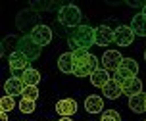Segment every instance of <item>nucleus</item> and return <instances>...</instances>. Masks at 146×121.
I'll list each match as a JSON object with an SVG mask.
<instances>
[{
	"instance_id": "1",
	"label": "nucleus",
	"mask_w": 146,
	"mask_h": 121,
	"mask_svg": "<svg viewBox=\"0 0 146 121\" xmlns=\"http://www.w3.org/2000/svg\"><path fill=\"white\" fill-rule=\"evenodd\" d=\"M67 44L71 52L75 50H88L94 44V27L90 25H79L71 29V33L67 35Z\"/></svg>"
},
{
	"instance_id": "2",
	"label": "nucleus",
	"mask_w": 146,
	"mask_h": 121,
	"mask_svg": "<svg viewBox=\"0 0 146 121\" xmlns=\"http://www.w3.org/2000/svg\"><path fill=\"white\" fill-rule=\"evenodd\" d=\"M98 58L90 54L88 50H75L73 52V64H75V77H90L98 69Z\"/></svg>"
},
{
	"instance_id": "3",
	"label": "nucleus",
	"mask_w": 146,
	"mask_h": 121,
	"mask_svg": "<svg viewBox=\"0 0 146 121\" xmlns=\"http://www.w3.org/2000/svg\"><path fill=\"white\" fill-rule=\"evenodd\" d=\"M81 10L73 4H66V6L60 8L58 12V21L64 25V27H69V29H75L81 25Z\"/></svg>"
},
{
	"instance_id": "4",
	"label": "nucleus",
	"mask_w": 146,
	"mask_h": 121,
	"mask_svg": "<svg viewBox=\"0 0 146 121\" xmlns=\"http://www.w3.org/2000/svg\"><path fill=\"white\" fill-rule=\"evenodd\" d=\"M15 46H17V50H19L21 54H25V56L29 58V62L36 60V58L40 56V52H42V46H38V44L31 39V35L19 37V43L15 44Z\"/></svg>"
},
{
	"instance_id": "5",
	"label": "nucleus",
	"mask_w": 146,
	"mask_h": 121,
	"mask_svg": "<svg viewBox=\"0 0 146 121\" xmlns=\"http://www.w3.org/2000/svg\"><path fill=\"white\" fill-rule=\"evenodd\" d=\"M137 73H139V64H137L133 58H123V62H121V65H119V69L115 71L113 79L119 81V83H125L127 79L137 77Z\"/></svg>"
},
{
	"instance_id": "6",
	"label": "nucleus",
	"mask_w": 146,
	"mask_h": 121,
	"mask_svg": "<svg viewBox=\"0 0 146 121\" xmlns=\"http://www.w3.org/2000/svg\"><path fill=\"white\" fill-rule=\"evenodd\" d=\"M100 62H102V67L108 73L110 71L115 73L117 69H119L121 62H123V56L119 54V50H106V52H104V56L100 58Z\"/></svg>"
},
{
	"instance_id": "7",
	"label": "nucleus",
	"mask_w": 146,
	"mask_h": 121,
	"mask_svg": "<svg viewBox=\"0 0 146 121\" xmlns=\"http://www.w3.org/2000/svg\"><path fill=\"white\" fill-rule=\"evenodd\" d=\"M31 39L35 41L38 46H46V44H50L52 41V29L48 25H42V23H38L36 27L31 29Z\"/></svg>"
},
{
	"instance_id": "8",
	"label": "nucleus",
	"mask_w": 146,
	"mask_h": 121,
	"mask_svg": "<svg viewBox=\"0 0 146 121\" xmlns=\"http://www.w3.org/2000/svg\"><path fill=\"white\" fill-rule=\"evenodd\" d=\"M113 35H115V29H110L108 25H98L94 27V44L104 48L113 43Z\"/></svg>"
},
{
	"instance_id": "9",
	"label": "nucleus",
	"mask_w": 146,
	"mask_h": 121,
	"mask_svg": "<svg viewBox=\"0 0 146 121\" xmlns=\"http://www.w3.org/2000/svg\"><path fill=\"white\" fill-rule=\"evenodd\" d=\"M135 41V31L131 29V25H119L115 29V35H113V43L119 46H131Z\"/></svg>"
},
{
	"instance_id": "10",
	"label": "nucleus",
	"mask_w": 146,
	"mask_h": 121,
	"mask_svg": "<svg viewBox=\"0 0 146 121\" xmlns=\"http://www.w3.org/2000/svg\"><path fill=\"white\" fill-rule=\"evenodd\" d=\"M8 64H10V69L12 71H25L27 67H29V58L25 56V54H21L19 50H14V52H10V56H8Z\"/></svg>"
},
{
	"instance_id": "11",
	"label": "nucleus",
	"mask_w": 146,
	"mask_h": 121,
	"mask_svg": "<svg viewBox=\"0 0 146 121\" xmlns=\"http://www.w3.org/2000/svg\"><path fill=\"white\" fill-rule=\"evenodd\" d=\"M56 112H58L62 117H71L77 112V102L73 98H64L56 104Z\"/></svg>"
},
{
	"instance_id": "12",
	"label": "nucleus",
	"mask_w": 146,
	"mask_h": 121,
	"mask_svg": "<svg viewBox=\"0 0 146 121\" xmlns=\"http://www.w3.org/2000/svg\"><path fill=\"white\" fill-rule=\"evenodd\" d=\"M104 96H106V98L108 100H115V98H119V96H121V94H123V88H121V83H119V81H115V79L111 77L108 81V83H106V85H104Z\"/></svg>"
},
{
	"instance_id": "13",
	"label": "nucleus",
	"mask_w": 146,
	"mask_h": 121,
	"mask_svg": "<svg viewBox=\"0 0 146 121\" xmlns=\"http://www.w3.org/2000/svg\"><path fill=\"white\" fill-rule=\"evenodd\" d=\"M121 88H123V94H127L131 98L135 94L142 92V81L139 77H131V79H127L125 83H121Z\"/></svg>"
},
{
	"instance_id": "14",
	"label": "nucleus",
	"mask_w": 146,
	"mask_h": 121,
	"mask_svg": "<svg viewBox=\"0 0 146 121\" xmlns=\"http://www.w3.org/2000/svg\"><path fill=\"white\" fill-rule=\"evenodd\" d=\"M4 90H6L8 96H17V94H23L25 90V85H23L21 77H12L4 83Z\"/></svg>"
},
{
	"instance_id": "15",
	"label": "nucleus",
	"mask_w": 146,
	"mask_h": 121,
	"mask_svg": "<svg viewBox=\"0 0 146 121\" xmlns=\"http://www.w3.org/2000/svg\"><path fill=\"white\" fill-rule=\"evenodd\" d=\"M85 110L88 114H102L104 112V100L102 96H96V94H90L85 100Z\"/></svg>"
},
{
	"instance_id": "16",
	"label": "nucleus",
	"mask_w": 146,
	"mask_h": 121,
	"mask_svg": "<svg viewBox=\"0 0 146 121\" xmlns=\"http://www.w3.org/2000/svg\"><path fill=\"white\" fill-rule=\"evenodd\" d=\"M19 77H21V81H23L25 86H36L38 83H40V73L36 71L35 67H27Z\"/></svg>"
},
{
	"instance_id": "17",
	"label": "nucleus",
	"mask_w": 146,
	"mask_h": 121,
	"mask_svg": "<svg viewBox=\"0 0 146 121\" xmlns=\"http://www.w3.org/2000/svg\"><path fill=\"white\" fill-rule=\"evenodd\" d=\"M129 108H131L135 114H144L146 112V94L140 92V94H135L129 98Z\"/></svg>"
},
{
	"instance_id": "18",
	"label": "nucleus",
	"mask_w": 146,
	"mask_h": 121,
	"mask_svg": "<svg viewBox=\"0 0 146 121\" xmlns=\"http://www.w3.org/2000/svg\"><path fill=\"white\" fill-rule=\"evenodd\" d=\"M58 69L62 73H73L75 71V64H73V52L62 54L58 60Z\"/></svg>"
},
{
	"instance_id": "19",
	"label": "nucleus",
	"mask_w": 146,
	"mask_h": 121,
	"mask_svg": "<svg viewBox=\"0 0 146 121\" xmlns=\"http://www.w3.org/2000/svg\"><path fill=\"white\" fill-rule=\"evenodd\" d=\"M110 73L104 69V67H98L92 75H90V83H92V86H100V88H104V85L110 81Z\"/></svg>"
},
{
	"instance_id": "20",
	"label": "nucleus",
	"mask_w": 146,
	"mask_h": 121,
	"mask_svg": "<svg viewBox=\"0 0 146 121\" xmlns=\"http://www.w3.org/2000/svg\"><path fill=\"white\" fill-rule=\"evenodd\" d=\"M131 29L135 31V35L139 37H146V17L142 14H137L131 21Z\"/></svg>"
},
{
	"instance_id": "21",
	"label": "nucleus",
	"mask_w": 146,
	"mask_h": 121,
	"mask_svg": "<svg viewBox=\"0 0 146 121\" xmlns=\"http://www.w3.org/2000/svg\"><path fill=\"white\" fill-rule=\"evenodd\" d=\"M0 106H2V112H12L17 104H15V100H14V96H2L0 98Z\"/></svg>"
},
{
	"instance_id": "22",
	"label": "nucleus",
	"mask_w": 146,
	"mask_h": 121,
	"mask_svg": "<svg viewBox=\"0 0 146 121\" xmlns=\"http://www.w3.org/2000/svg\"><path fill=\"white\" fill-rule=\"evenodd\" d=\"M35 102L33 100H25V98H21V102H19V112L21 114H33L35 112Z\"/></svg>"
},
{
	"instance_id": "23",
	"label": "nucleus",
	"mask_w": 146,
	"mask_h": 121,
	"mask_svg": "<svg viewBox=\"0 0 146 121\" xmlns=\"http://www.w3.org/2000/svg\"><path fill=\"white\" fill-rule=\"evenodd\" d=\"M100 121H121V115H119V112H115V110H104Z\"/></svg>"
},
{
	"instance_id": "24",
	"label": "nucleus",
	"mask_w": 146,
	"mask_h": 121,
	"mask_svg": "<svg viewBox=\"0 0 146 121\" xmlns=\"http://www.w3.org/2000/svg\"><path fill=\"white\" fill-rule=\"evenodd\" d=\"M21 96L25 100H33V102H35V100L38 98V88H36V86H25V90H23Z\"/></svg>"
},
{
	"instance_id": "25",
	"label": "nucleus",
	"mask_w": 146,
	"mask_h": 121,
	"mask_svg": "<svg viewBox=\"0 0 146 121\" xmlns=\"http://www.w3.org/2000/svg\"><path fill=\"white\" fill-rule=\"evenodd\" d=\"M54 4H38V2H31V8H36V10H48Z\"/></svg>"
},
{
	"instance_id": "26",
	"label": "nucleus",
	"mask_w": 146,
	"mask_h": 121,
	"mask_svg": "<svg viewBox=\"0 0 146 121\" xmlns=\"http://www.w3.org/2000/svg\"><path fill=\"white\" fill-rule=\"evenodd\" d=\"M0 121H8V112H0Z\"/></svg>"
},
{
	"instance_id": "27",
	"label": "nucleus",
	"mask_w": 146,
	"mask_h": 121,
	"mask_svg": "<svg viewBox=\"0 0 146 121\" xmlns=\"http://www.w3.org/2000/svg\"><path fill=\"white\" fill-rule=\"evenodd\" d=\"M58 121H73L71 117H62V119H58Z\"/></svg>"
},
{
	"instance_id": "28",
	"label": "nucleus",
	"mask_w": 146,
	"mask_h": 121,
	"mask_svg": "<svg viewBox=\"0 0 146 121\" xmlns=\"http://www.w3.org/2000/svg\"><path fill=\"white\" fill-rule=\"evenodd\" d=\"M142 15H144V17H146V6L142 8Z\"/></svg>"
},
{
	"instance_id": "29",
	"label": "nucleus",
	"mask_w": 146,
	"mask_h": 121,
	"mask_svg": "<svg viewBox=\"0 0 146 121\" xmlns=\"http://www.w3.org/2000/svg\"><path fill=\"white\" fill-rule=\"evenodd\" d=\"M144 60H146V50H144Z\"/></svg>"
}]
</instances>
